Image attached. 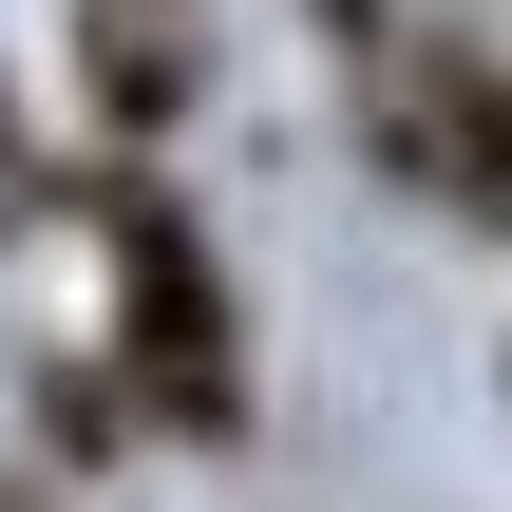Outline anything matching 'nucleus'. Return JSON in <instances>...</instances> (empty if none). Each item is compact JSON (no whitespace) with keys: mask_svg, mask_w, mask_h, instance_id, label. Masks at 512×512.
<instances>
[{"mask_svg":"<svg viewBox=\"0 0 512 512\" xmlns=\"http://www.w3.org/2000/svg\"><path fill=\"white\" fill-rule=\"evenodd\" d=\"M361 152H380L418 209L512 228V57H475V38H399V76L361 95Z\"/></svg>","mask_w":512,"mask_h":512,"instance_id":"f03ea898","label":"nucleus"},{"mask_svg":"<svg viewBox=\"0 0 512 512\" xmlns=\"http://www.w3.org/2000/svg\"><path fill=\"white\" fill-rule=\"evenodd\" d=\"M95 247H114V361L152 399V437H247V342H228V285H209V228L152 190V171H95Z\"/></svg>","mask_w":512,"mask_h":512,"instance_id":"f257e3e1","label":"nucleus"},{"mask_svg":"<svg viewBox=\"0 0 512 512\" xmlns=\"http://www.w3.org/2000/svg\"><path fill=\"white\" fill-rule=\"evenodd\" d=\"M133 418H152V399H133V361H38V456H57V475H95Z\"/></svg>","mask_w":512,"mask_h":512,"instance_id":"20e7f679","label":"nucleus"},{"mask_svg":"<svg viewBox=\"0 0 512 512\" xmlns=\"http://www.w3.org/2000/svg\"><path fill=\"white\" fill-rule=\"evenodd\" d=\"M76 76H95L114 133H171V114L209 95V57L171 38V0H95V19H76Z\"/></svg>","mask_w":512,"mask_h":512,"instance_id":"7ed1b4c3","label":"nucleus"}]
</instances>
